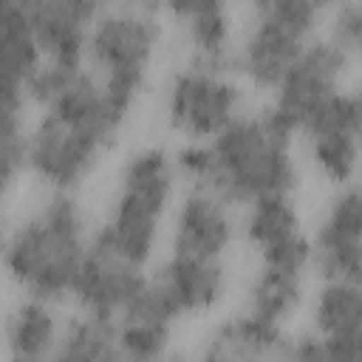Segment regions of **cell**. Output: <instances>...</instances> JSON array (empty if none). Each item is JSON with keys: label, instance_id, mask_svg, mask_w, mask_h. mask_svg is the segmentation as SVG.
<instances>
[{"label": "cell", "instance_id": "1", "mask_svg": "<svg viewBox=\"0 0 362 362\" xmlns=\"http://www.w3.org/2000/svg\"><path fill=\"white\" fill-rule=\"evenodd\" d=\"M25 90L40 107L25 133V170L54 192H76L116 147L130 116L85 59H42Z\"/></svg>", "mask_w": 362, "mask_h": 362}, {"label": "cell", "instance_id": "2", "mask_svg": "<svg viewBox=\"0 0 362 362\" xmlns=\"http://www.w3.org/2000/svg\"><path fill=\"white\" fill-rule=\"evenodd\" d=\"M297 133L272 110H240L206 141H184L175 153L178 178L206 187L235 206L266 195H291L300 184Z\"/></svg>", "mask_w": 362, "mask_h": 362}, {"label": "cell", "instance_id": "3", "mask_svg": "<svg viewBox=\"0 0 362 362\" xmlns=\"http://www.w3.org/2000/svg\"><path fill=\"white\" fill-rule=\"evenodd\" d=\"M90 246L88 215L76 192H54L0 232V272L23 294L59 305Z\"/></svg>", "mask_w": 362, "mask_h": 362}, {"label": "cell", "instance_id": "4", "mask_svg": "<svg viewBox=\"0 0 362 362\" xmlns=\"http://www.w3.org/2000/svg\"><path fill=\"white\" fill-rule=\"evenodd\" d=\"M178 170L164 144L130 150L116 173L105 218L90 229V240L113 255L147 269L158 252L164 221L178 192Z\"/></svg>", "mask_w": 362, "mask_h": 362}, {"label": "cell", "instance_id": "5", "mask_svg": "<svg viewBox=\"0 0 362 362\" xmlns=\"http://www.w3.org/2000/svg\"><path fill=\"white\" fill-rule=\"evenodd\" d=\"M158 0H113L85 40V62L110 99L130 116L147 88L161 45Z\"/></svg>", "mask_w": 362, "mask_h": 362}, {"label": "cell", "instance_id": "6", "mask_svg": "<svg viewBox=\"0 0 362 362\" xmlns=\"http://www.w3.org/2000/svg\"><path fill=\"white\" fill-rule=\"evenodd\" d=\"M348 0H266L232 48L235 76L255 90H272L300 48L320 34L325 17Z\"/></svg>", "mask_w": 362, "mask_h": 362}, {"label": "cell", "instance_id": "7", "mask_svg": "<svg viewBox=\"0 0 362 362\" xmlns=\"http://www.w3.org/2000/svg\"><path fill=\"white\" fill-rule=\"evenodd\" d=\"M246 102V85L221 65L189 59L164 88V119L184 141H206L223 130Z\"/></svg>", "mask_w": 362, "mask_h": 362}, {"label": "cell", "instance_id": "8", "mask_svg": "<svg viewBox=\"0 0 362 362\" xmlns=\"http://www.w3.org/2000/svg\"><path fill=\"white\" fill-rule=\"evenodd\" d=\"M356 54L339 48L325 34L311 37L291 65L283 71L272 93V110L300 133L303 124L334 96L345 88V79L354 68Z\"/></svg>", "mask_w": 362, "mask_h": 362}, {"label": "cell", "instance_id": "9", "mask_svg": "<svg viewBox=\"0 0 362 362\" xmlns=\"http://www.w3.org/2000/svg\"><path fill=\"white\" fill-rule=\"evenodd\" d=\"M238 232L266 266L288 272H311V238L291 195H266L243 206Z\"/></svg>", "mask_w": 362, "mask_h": 362}, {"label": "cell", "instance_id": "10", "mask_svg": "<svg viewBox=\"0 0 362 362\" xmlns=\"http://www.w3.org/2000/svg\"><path fill=\"white\" fill-rule=\"evenodd\" d=\"M359 130H362L359 93L348 88L334 93L300 130L305 139L311 164L334 187H342L356 178Z\"/></svg>", "mask_w": 362, "mask_h": 362}, {"label": "cell", "instance_id": "11", "mask_svg": "<svg viewBox=\"0 0 362 362\" xmlns=\"http://www.w3.org/2000/svg\"><path fill=\"white\" fill-rule=\"evenodd\" d=\"M311 238V272L320 280H362V195L356 181L337 187Z\"/></svg>", "mask_w": 362, "mask_h": 362}, {"label": "cell", "instance_id": "12", "mask_svg": "<svg viewBox=\"0 0 362 362\" xmlns=\"http://www.w3.org/2000/svg\"><path fill=\"white\" fill-rule=\"evenodd\" d=\"M238 206L206 187H189L181 192L173 223L170 252L192 257L223 260L238 240Z\"/></svg>", "mask_w": 362, "mask_h": 362}, {"label": "cell", "instance_id": "13", "mask_svg": "<svg viewBox=\"0 0 362 362\" xmlns=\"http://www.w3.org/2000/svg\"><path fill=\"white\" fill-rule=\"evenodd\" d=\"M178 320L212 314L229 288V272L223 260L192 257L170 252L150 274Z\"/></svg>", "mask_w": 362, "mask_h": 362}, {"label": "cell", "instance_id": "14", "mask_svg": "<svg viewBox=\"0 0 362 362\" xmlns=\"http://www.w3.org/2000/svg\"><path fill=\"white\" fill-rule=\"evenodd\" d=\"M144 280H147V272L141 266L90 240L82 269L74 280L71 300L79 311L116 320L124 311V305L139 294Z\"/></svg>", "mask_w": 362, "mask_h": 362}, {"label": "cell", "instance_id": "15", "mask_svg": "<svg viewBox=\"0 0 362 362\" xmlns=\"http://www.w3.org/2000/svg\"><path fill=\"white\" fill-rule=\"evenodd\" d=\"M181 320L147 274L139 294L124 305V311L116 317V342L122 359L150 362L170 356L175 325Z\"/></svg>", "mask_w": 362, "mask_h": 362}, {"label": "cell", "instance_id": "16", "mask_svg": "<svg viewBox=\"0 0 362 362\" xmlns=\"http://www.w3.org/2000/svg\"><path fill=\"white\" fill-rule=\"evenodd\" d=\"M110 6L113 0H28L25 11L45 59L82 62L88 31Z\"/></svg>", "mask_w": 362, "mask_h": 362}, {"label": "cell", "instance_id": "17", "mask_svg": "<svg viewBox=\"0 0 362 362\" xmlns=\"http://www.w3.org/2000/svg\"><path fill=\"white\" fill-rule=\"evenodd\" d=\"M311 331H317L339 359L362 356V286L356 280H320L311 300Z\"/></svg>", "mask_w": 362, "mask_h": 362}, {"label": "cell", "instance_id": "18", "mask_svg": "<svg viewBox=\"0 0 362 362\" xmlns=\"http://www.w3.org/2000/svg\"><path fill=\"white\" fill-rule=\"evenodd\" d=\"M288 331L249 311L232 314L212 325L201 342L204 359H283Z\"/></svg>", "mask_w": 362, "mask_h": 362}, {"label": "cell", "instance_id": "19", "mask_svg": "<svg viewBox=\"0 0 362 362\" xmlns=\"http://www.w3.org/2000/svg\"><path fill=\"white\" fill-rule=\"evenodd\" d=\"M59 328L62 322L57 317L54 303L23 294V300L14 303L3 320V354L23 362L54 359Z\"/></svg>", "mask_w": 362, "mask_h": 362}, {"label": "cell", "instance_id": "20", "mask_svg": "<svg viewBox=\"0 0 362 362\" xmlns=\"http://www.w3.org/2000/svg\"><path fill=\"white\" fill-rule=\"evenodd\" d=\"M303 303H305L303 272H288L260 263L246 286V311L283 328L297 317Z\"/></svg>", "mask_w": 362, "mask_h": 362}, {"label": "cell", "instance_id": "21", "mask_svg": "<svg viewBox=\"0 0 362 362\" xmlns=\"http://www.w3.org/2000/svg\"><path fill=\"white\" fill-rule=\"evenodd\" d=\"M54 359H71V362H113L119 356L116 342V320L79 311L68 317L59 328Z\"/></svg>", "mask_w": 362, "mask_h": 362}, {"label": "cell", "instance_id": "22", "mask_svg": "<svg viewBox=\"0 0 362 362\" xmlns=\"http://www.w3.org/2000/svg\"><path fill=\"white\" fill-rule=\"evenodd\" d=\"M42 51L25 8L0 11V76L28 82L42 65Z\"/></svg>", "mask_w": 362, "mask_h": 362}, {"label": "cell", "instance_id": "23", "mask_svg": "<svg viewBox=\"0 0 362 362\" xmlns=\"http://www.w3.org/2000/svg\"><path fill=\"white\" fill-rule=\"evenodd\" d=\"M25 133L28 124H6L0 122V215L14 189L17 178L25 173Z\"/></svg>", "mask_w": 362, "mask_h": 362}, {"label": "cell", "instance_id": "24", "mask_svg": "<svg viewBox=\"0 0 362 362\" xmlns=\"http://www.w3.org/2000/svg\"><path fill=\"white\" fill-rule=\"evenodd\" d=\"M325 34L331 42H337L339 48L356 54L359 51V37H362V14H359V3L356 0H348L342 6H337L328 17H325Z\"/></svg>", "mask_w": 362, "mask_h": 362}, {"label": "cell", "instance_id": "25", "mask_svg": "<svg viewBox=\"0 0 362 362\" xmlns=\"http://www.w3.org/2000/svg\"><path fill=\"white\" fill-rule=\"evenodd\" d=\"M28 90L25 82L0 76V122L6 124H28Z\"/></svg>", "mask_w": 362, "mask_h": 362}, {"label": "cell", "instance_id": "26", "mask_svg": "<svg viewBox=\"0 0 362 362\" xmlns=\"http://www.w3.org/2000/svg\"><path fill=\"white\" fill-rule=\"evenodd\" d=\"M232 0H158V8L164 14H170L178 25L201 20V17H212V14H223L229 11Z\"/></svg>", "mask_w": 362, "mask_h": 362}, {"label": "cell", "instance_id": "27", "mask_svg": "<svg viewBox=\"0 0 362 362\" xmlns=\"http://www.w3.org/2000/svg\"><path fill=\"white\" fill-rule=\"evenodd\" d=\"M28 0H0V11H11V8H25Z\"/></svg>", "mask_w": 362, "mask_h": 362}, {"label": "cell", "instance_id": "28", "mask_svg": "<svg viewBox=\"0 0 362 362\" xmlns=\"http://www.w3.org/2000/svg\"><path fill=\"white\" fill-rule=\"evenodd\" d=\"M249 3H252V8H255V6H260V3H266V0H249Z\"/></svg>", "mask_w": 362, "mask_h": 362}]
</instances>
